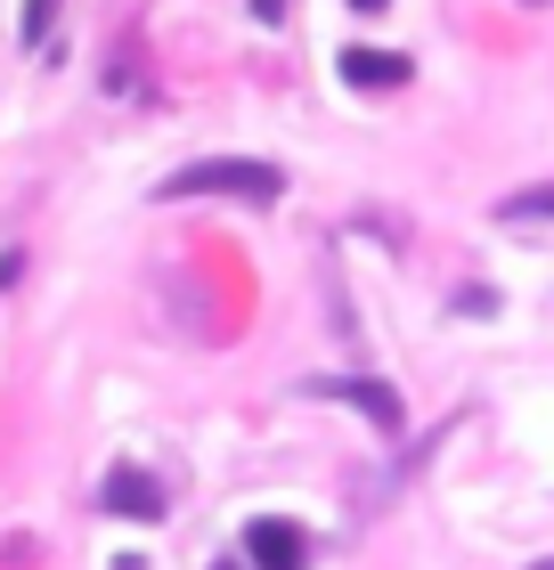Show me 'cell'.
<instances>
[{
  "mask_svg": "<svg viewBox=\"0 0 554 570\" xmlns=\"http://www.w3.org/2000/svg\"><path fill=\"white\" fill-rule=\"evenodd\" d=\"M278 164H253V155H204V164H179L164 188V204H179V196H236V204H278Z\"/></svg>",
  "mask_w": 554,
  "mask_h": 570,
  "instance_id": "1",
  "label": "cell"
},
{
  "mask_svg": "<svg viewBox=\"0 0 554 570\" xmlns=\"http://www.w3.org/2000/svg\"><path fill=\"white\" fill-rule=\"evenodd\" d=\"M98 498H107V513H115V522H164V481H155V473H139V464H115Z\"/></svg>",
  "mask_w": 554,
  "mask_h": 570,
  "instance_id": "2",
  "label": "cell"
},
{
  "mask_svg": "<svg viewBox=\"0 0 554 570\" xmlns=\"http://www.w3.org/2000/svg\"><path fill=\"white\" fill-rule=\"evenodd\" d=\"M245 562L253 570H310V538L294 530V522H245Z\"/></svg>",
  "mask_w": 554,
  "mask_h": 570,
  "instance_id": "3",
  "label": "cell"
},
{
  "mask_svg": "<svg viewBox=\"0 0 554 570\" xmlns=\"http://www.w3.org/2000/svg\"><path fill=\"white\" fill-rule=\"evenodd\" d=\"M319 400H351L367 424H383V432H400V400L383 392V383H367V375H327V383H310Z\"/></svg>",
  "mask_w": 554,
  "mask_h": 570,
  "instance_id": "4",
  "label": "cell"
},
{
  "mask_svg": "<svg viewBox=\"0 0 554 570\" xmlns=\"http://www.w3.org/2000/svg\"><path fill=\"white\" fill-rule=\"evenodd\" d=\"M342 82H351V90H400L408 82V58H400V49H342Z\"/></svg>",
  "mask_w": 554,
  "mask_h": 570,
  "instance_id": "5",
  "label": "cell"
},
{
  "mask_svg": "<svg viewBox=\"0 0 554 570\" xmlns=\"http://www.w3.org/2000/svg\"><path fill=\"white\" fill-rule=\"evenodd\" d=\"M497 220H554V188H531V196H506Z\"/></svg>",
  "mask_w": 554,
  "mask_h": 570,
  "instance_id": "6",
  "label": "cell"
},
{
  "mask_svg": "<svg viewBox=\"0 0 554 570\" xmlns=\"http://www.w3.org/2000/svg\"><path fill=\"white\" fill-rule=\"evenodd\" d=\"M49 17H58V0H25V41H49Z\"/></svg>",
  "mask_w": 554,
  "mask_h": 570,
  "instance_id": "7",
  "label": "cell"
},
{
  "mask_svg": "<svg viewBox=\"0 0 554 570\" xmlns=\"http://www.w3.org/2000/svg\"><path fill=\"white\" fill-rule=\"evenodd\" d=\"M351 9H383V0H351Z\"/></svg>",
  "mask_w": 554,
  "mask_h": 570,
  "instance_id": "8",
  "label": "cell"
},
{
  "mask_svg": "<svg viewBox=\"0 0 554 570\" xmlns=\"http://www.w3.org/2000/svg\"><path fill=\"white\" fill-rule=\"evenodd\" d=\"M221 570H236V562H221Z\"/></svg>",
  "mask_w": 554,
  "mask_h": 570,
  "instance_id": "9",
  "label": "cell"
},
{
  "mask_svg": "<svg viewBox=\"0 0 554 570\" xmlns=\"http://www.w3.org/2000/svg\"><path fill=\"white\" fill-rule=\"evenodd\" d=\"M538 570H554V562H538Z\"/></svg>",
  "mask_w": 554,
  "mask_h": 570,
  "instance_id": "10",
  "label": "cell"
}]
</instances>
